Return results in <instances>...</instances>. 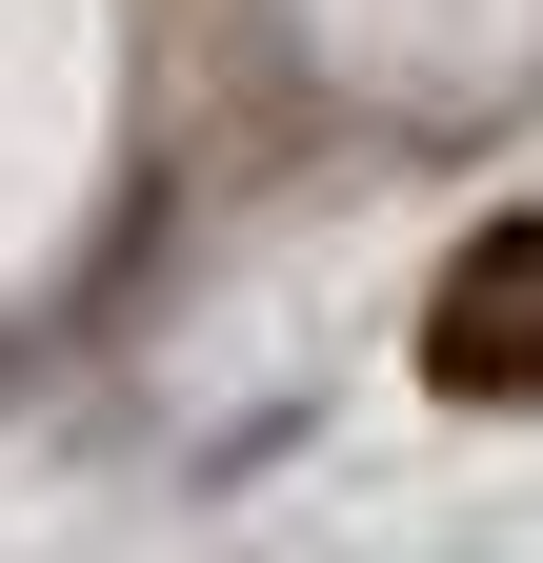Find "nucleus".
<instances>
[{"label":"nucleus","instance_id":"obj_1","mask_svg":"<svg viewBox=\"0 0 543 563\" xmlns=\"http://www.w3.org/2000/svg\"><path fill=\"white\" fill-rule=\"evenodd\" d=\"M423 363L484 402V383H543V222H503L484 262H463V302L423 322Z\"/></svg>","mask_w":543,"mask_h":563}]
</instances>
